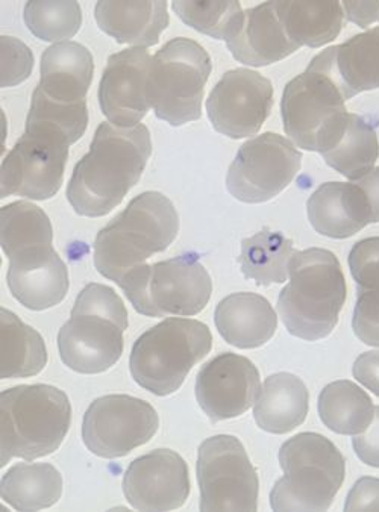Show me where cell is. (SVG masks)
I'll return each mask as SVG.
<instances>
[{"mask_svg": "<svg viewBox=\"0 0 379 512\" xmlns=\"http://www.w3.org/2000/svg\"><path fill=\"white\" fill-rule=\"evenodd\" d=\"M152 57L140 47L122 50L108 58L99 84V105L111 125L134 128L148 114V75Z\"/></svg>", "mask_w": 379, "mask_h": 512, "instance_id": "19", "label": "cell"}, {"mask_svg": "<svg viewBox=\"0 0 379 512\" xmlns=\"http://www.w3.org/2000/svg\"><path fill=\"white\" fill-rule=\"evenodd\" d=\"M346 100L379 88V26L323 50Z\"/></svg>", "mask_w": 379, "mask_h": 512, "instance_id": "27", "label": "cell"}, {"mask_svg": "<svg viewBox=\"0 0 379 512\" xmlns=\"http://www.w3.org/2000/svg\"><path fill=\"white\" fill-rule=\"evenodd\" d=\"M2 88L14 87L31 76L34 55L22 41L13 37H2Z\"/></svg>", "mask_w": 379, "mask_h": 512, "instance_id": "37", "label": "cell"}, {"mask_svg": "<svg viewBox=\"0 0 379 512\" xmlns=\"http://www.w3.org/2000/svg\"><path fill=\"white\" fill-rule=\"evenodd\" d=\"M72 423V405L60 388L19 385L0 394V467L13 458H43L60 449Z\"/></svg>", "mask_w": 379, "mask_h": 512, "instance_id": "4", "label": "cell"}, {"mask_svg": "<svg viewBox=\"0 0 379 512\" xmlns=\"http://www.w3.org/2000/svg\"><path fill=\"white\" fill-rule=\"evenodd\" d=\"M354 182H357L366 193L370 208H372L373 223H379V167H375L363 178Z\"/></svg>", "mask_w": 379, "mask_h": 512, "instance_id": "42", "label": "cell"}, {"mask_svg": "<svg viewBox=\"0 0 379 512\" xmlns=\"http://www.w3.org/2000/svg\"><path fill=\"white\" fill-rule=\"evenodd\" d=\"M41 79L35 91L54 104L78 105L87 102L93 81V55L75 41H64L44 50Z\"/></svg>", "mask_w": 379, "mask_h": 512, "instance_id": "23", "label": "cell"}, {"mask_svg": "<svg viewBox=\"0 0 379 512\" xmlns=\"http://www.w3.org/2000/svg\"><path fill=\"white\" fill-rule=\"evenodd\" d=\"M348 261L357 282L352 329L361 343L379 347V237L358 241Z\"/></svg>", "mask_w": 379, "mask_h": 512, "instance_id": "28", "label": "cell"}, {"mask_svg": "<svg viewBox=\"0 0 379 512\" xmlns=\"http://www.w3.org/2000/svg\"><path fill=\"white\" fill-rule=\"evenodd\" d=\"M295 252L292 240L281 232L264 228L242 241L240 269L246 279L261 287L284 284L289 278V264Z\"/></svg>", "mask_w": 379, "mask_h": 512, "instance_id": "33", "label": "cell"}, {"mask_svg": "<svg viewBox=\"0 0 379 512\" xmlns=\"http://www.w3.org/2000/svg\"><path fill=\"white\" fill-rule=\"evenodd\" d=\"M317 409L326 428L352 437L363 434L375 417V405L369 394L351 381L326 385L320 391Z\"/></svg>", "mask_w": 379, "mask_h": 512, "instance_id": "32", "label": "cell"}, {"mask_svg": "<svg viewBox=\"0 0 379 512\" xmlns=\"http://www.w3.org/2000/svg\"><path fill=\"white\" fill-rule=\"evenodd\" d=\"M26 26L43 41H66L75 37L82 26L81 5L78 2H28L25 5Z\"/></svg>", "mask_w": 379, "mask_h": 512, "instance_id": "35", "label": "cell"}, {"mask_svg": "<svg viewBox=\"0 0 379 512\" xmlns=\"http://www.w3.org/2000/svg\"><path fill=\"white\" fill-rule=\"evenodd\" d=\"M151 153V132L145 125L119 128L101 123L67 185V200L75 213L96 219L119 207L140 181Z\"/></svg>", "mask_w": 379, "mask_h": 512, "instance_id": "1", "label": "cell"}, {"mask_svg": "<svg viewBox=\"0 0 379 512\" xmlns=\"http://www.w3.org/2000/svg\"><path fill=\"white\" fill-rule=\"evenodd\" d=\"M0 496L16 511L51 508L63 496V476L52 464H16L2 478Z\"/></svg>", "mask_w": 379, "mask_h": 512, "instance_id": "31", "label": "cell"}, {"mask_svg": "<svg viewBox=\"0 0 379 512\" xmlns=\"http://www.w3.org/2000/svg\"><path fill=\"white\" fill-rule=\"evenodd\" d=\"M214 322L223 340L239 349L264 346L278 328L275 310L257 293H234L220 300Z\"/></svg>", "mask_w": 379, "mask_h": 512, "instance_id": "24", "label": "cell"}, {"mask_svg": "<svg viewBox=\"0 0 379 512\" xmlns=\"http://www.w3.org/2000/svg\"><path fill=\"white\" fill-rule=\"evenodd\" d=\"M311 226L334 240H345L373 223L372 208L357 182H325L307 202Z\"/></svg>", "mask_w": 379, "mask_h": 512, "instance_id": "21", "label": "cell"}, {"mask_svg": "<svg viewBox=\"0 0 379 512\" xmlns=\"http://www.w3.org/2000/svg\"><path fill=\"white\" fill-rule=\"evenodd\" d=\"M211 70L210 55L201 44L182 37L167 41L149 67L146 91L155 116L172 126L201 119Z\"/></svg>", "mask_w": 379, "mask_h": 512, "instance_id": "9", "label": "cell"}, {"mask_svg": "<svg viewBox=\"0 0 379 512\" xmlns=\"http://www.w3.org/2000/svg\"><path fill=\"white\" fill-rule=\"evenodd\" d=\"M345 511H379V479H358L346 497Z\"/></svg>", "mask_w": 379, "mask_h": 512, "instance_id": "38", "label": "cell"}, {"mask_svg": "<svg viewBox=\"0 0 379 512\" xmlns=\"http://www.w3.org/2000/svg\"><path fill=\"white\" fill-rule=\"evenodd\" d=\"M70 146L63 135L52 129L25 128V134L2 163L0 197H54L63 184Z\"/></svg>", "mask_w": 379, "mask_h": 512, "instance_id": "12", "label": "cell"}, {"mask_svg": "<svg viewBox=\"0 0 379 512\" xmlns=\"http://www.w3.org/2000/svg\"><path fill=\"white\" fill-rule=\"evenodd\" d=\"M289 275L276 305L287 331L305 341L328 337L339 323L348 293L339 258L319 247L296 250Z\"/></svg>", "mask_w": 379, "mask_h": 512, "instance_id": "2", "label": "cell"}, {"mask_svg": "<svg viewBox=\"0 0 379 512\" xmlns=\"http://www.w3.org/2000/svg\"><path fill=\"white\" fill-rule=\"evenodd\" d=\"M179 19L202 34L228 41L243 20L240 2H173Z\"/></svg>", "mask_w": 379, "mask_h": 512, "instance_id": "34", "label": "cell"}, {"mask_svg": "<svg viewBox=\"0 0 379 512\" xmlns=\"http://www.w3.org/2000/svg\"><path fill=\"white\" fill-rule=\"evenodd\" d=\"M123 494L138 511H173L190 496V475L184 459L170 449H157L129 464Z\"/></svg>", "mask_w": 379, "mask_h": 512, "instance_id": "18", "label": "cell"}, {"mask_svg": "<svg viewBox=\"0 0 379 512\" xmlns=\"http://www.w3.org/2000/svg\"><path fill=\"white\" fill-rule=\"evenodd\" d=\"M88 125L87 102L78 105L54 104L34 91L26 126L52 129L67 138L70 144L81 140Z\"/></svg>", "mask_w": 379, "mask_h": 512, "instance_id": "36", "label": "cell"}, {"mask_svg": "<svg viewBox=\"0 0 379 512\" xmlns=\"http://www.w3.org/2000/svg\"><path fill=\"white\" fill-rule=\"evenodd\" d=\"M52 243L54 231H49L2 249L10 260L8 287L28 310L54 308L69 293V270Z\"/></svg>", "mask_w": 379, "mask_h": 512, "instance_id": "15", "label": "cell"}, {"mask_svg": "<svg viewBox=\"0 0 379 512\" xmlns=\"http://www.w3.org/2000/svg\"><path fill=\"white\" fill-rule=\"evenodd\" d=\"M302 166V153L275 132L246 141L226 176L231 196L243 203H263L286 190Z\"/></svg>", "mask_w": 379, "mask_h": 512, "instance_id": "13", "label": "cell"}, {"mask_svg": "<svg viewBox=\"0 0 379 512\" xmlns=\"http://www.w3.org/2000/svg\"><path fill=\"white\" fill-rule=\"evenodd\" d=\"M354 452L367 466L379 469V406H375L372 425L352 440Z\"/></svg>", "mask_w": 379, "mask_h": 512, "instance_id": "39", "label": "cell"}, {"mask_svg": "<svg viewBox=\"0 0 379 512\" xmlns=\"http://www.w3.org/2000/svg\"><path fill=\"white\" fill-rule=\"evenodd\" d=\"M284 470L273 485V511H328L345 482L346 463L336 444L316 432H302L279 449Z\"/></svg>", "mask_w": 379, "mask_h": 512, "instance_id": "6", "label": "cell"}, {"mask_svg": "<svg viewBox=\"0 0 379 512\" xmlns=\"http://www.w3.org/2000/svg\"><path fill=\"white\" fill-rule=\"evenodd\" d=\"M343 10L351 22L357 23L360 28H367V25L379 19V4H366V2H345Z\"/></svg>", "mask_w": 379, "mask_h": 512, "instance_id": "41", "label": "cell"}, {"mask_svg": "<svg viewBox=\"0 0 379 512\" xmlns=\"http://www.w3.org/2000/svg\"><path fill=\"white\" fill-rule=\"evenodd\" d=\"M160 428L151 403L128 394H108L91 402L82 422V440L93 455L122 458L149 443Z\"/></svg>", "mask_w": 379, "mask_h": 512, "instance_id": "14", "label": "cell"}, {"mask_svg": "<svg viewBox=\"0 0 379 512\" xmlns=\"http://www.w3.org/2000/svg\"><path fill=\"white\" fill-rule=\"evenodd\" d=\"M331 169L351 181L375 169L379 141L375 128L357 114H340L317 141V150Z\"/></svg>", "mask_w": 379, "mask_h": 512, "instance_id": "20", "label": "cell"}, {"mask_svg": "<svg viewBox=\"0 0 379 512\" xmlns=\"http://www.w3.org/2000/svg\"><path fill=\"white\" fill-rule=\"evenodd\" d=\"M310 394L301 378L292 373H276L263 384L255 402L254 419L269 434L295 431L307 419Z\"/></svg>", "mask_w": 379, "mask_h": 512, "instance_id": "26", "label": "cell"}, {"mask_svg": "<svg viewBox=\"0 0 379 512\" xmlns=\"http://www.w3.org/2000/svg\"><path fill=\"white\" fill-rule=\"evenodd\" d=\"M226 46L235 60L252 67L278 63L301 49L282 26L276 2H264L246 10L240 28L226 41Z\"/></svg>", "mask_w": 379, "mask_h": 512, "instance_id": "22", "label": "cell"}, {"mask_svg": "<svg viewBox=\"0 0 379 512\" xmlns=\"http://www.w3.org/2000/svg\"><path fill=\"white\" fill-rule=\"evenodd\" d=\"M213 335L205 323L166 319L141 335L129 356L132 378L155 396H169L211 352Z\"/></svg>", "mask_w": 379, "mask_h": 512, "instance_id": "7", "label": "cell"}, {"mask_svg": "<svg viewBox=\"0 0 379 512\" xmlns=\"http://www.w3.org/2000/svg\"><path fill=\"white\" fill-rule=\"evenodd\" d=\"M47 349L43 337L16 314L0 310V378H31L43 372Z\"/></svg>", "mask_w": 379, "mask_h": 512, "instance_id": "29", "label": "cell"}, {"mask_svg": "<svg viewBox=\"0 0 379 512\" xmlns=\"http://www.w3.org/2000/svg\"><path fill=\"white\" fill-rule=\"evenodd\" d=\"M260 372L245 356L225 352L205 364L196 379V399L213 423L235 419L257 402Z\"/></svg>", "mask_w": 379, "mask_h": 512, "instance_id": "17", "label": "cell"}, {"mask_svg": "<svg viewBox=\"0 0 379 512\" xmlns=\"http://www.w3.org/2000/svg\"><path fill=\"white\" fill-rule=\"evenodd\" d=\"M272 107V82L248 69L226 72L207 99L211 125L234 140L258 134Z\"/></svg>", "mask_w": 379, "mask_h": 512, "instance_id": "16", "label": "cell"}, {"mask_svg": "<svg viewBox=\"0 0 379 512\" xmlns=\"http://www.w3.org/2000/svg\"><path fill=\"white\" fill-rule=\"evenodd\" d=\"M179 232V216L169 197L146 191L111 220L94 241V266L104 278L119 282L164 252Z\"/></svg>", "mask_w": 379, "mask_h": 512, "instance_id": "3", "label": "cell"}, {"mask_svg": "<svg viewBox=\"0 0 379 512\" xmlns=\"http://www.w3.org/2000/svg\"><path fill=\"white\" fill-rule=\"evenodd\" d=\"M345 102V94L322 52L311 60L302 75L284 88L281 100L284 131L296 146L316 152L322 132L348 111Z\"/></svg>", "mask_w": 379, "mask_h": 512, "instance_id": "11", "label": "cell"}, {"mask_svg": "<svg viewBox=\"0 0 379 512\" xmlns=\"http://www.w3.org/2000/svg\"><path fill=\"white\" fill-rule=\"evenodd\" d=\"M119 287L134 310L146 317L196 316L213 293L210 273L193 253L143 264L125 275Z\"/></svg>", "mask_w": 379, "mask_h": 512, "instance_id": "8", "label": "cell"}, {"mask_svg": "<svg viewBox=\"0 0 379 512\" xmlns=\"http://www.w3.org/2000/svg\"><path fill=\"white\" fill-rule=\"evenodd\" d=\"M354 378L379 397V350L361 353L352 367Z\"/></svg>", "mask_w": 379, "mask_h": 512, "instance_id": "40", "label": "cell"}, {"mask_svg": "<svg viewBox=\"0 0 379 512\" xmlns=\"http://www.w3.org/2000/svg\"><path fill=\"white\" fill-rule=\"evenodd\" d=\"M196 470L201 511H257L260 481L239 438H207L199 447Z\"/></svg>", "mask_w": 379, "mask_h": 512, "instance_id": "10", "label": "cell"}, {"mask_svg": "<svg viewBox=\"0 0 379 512\" xmlns=\"http://www.w3.org/2000/svg\"><path fill=\"white\" fill-rule=\"evenodd\" d=\"M126 329L128 311L119 294L107 285L88 284L58 332L61 361L82 375L107 372L122 356Z\"/></svg>", "mask_w": 379, "mask_h": 512, "instance_id": "5", "label": "cell"}, {"mask_svg": "<svg viewBox=\"0 0 379 512\" xmlns=\"http://www.w3.org/2000/svg\"><path fill=\"white\" fill-rule=\"evenodd\" d=\"M94 19L120 44L151 47L169 26L166 2H98Z\"/></svg>", "mask_w": 379, "mask_h": 512, "instance_id": "25", "label": "cell"}, {"mask_svg": "<svg viewBox=\"0 0 379 512\" xmlns=\"http://www.w3.org/2000/svg\"><path fill=\"white\" fill-rule=\"evenodd\" d=\"M287 35L299 47L325 46L339 37L345 25L340 2H276Z\"/></svg>", "mask_w": 379, "mask_h": 512, "instance_id": "30", "label": "cell"}]
</instances>
